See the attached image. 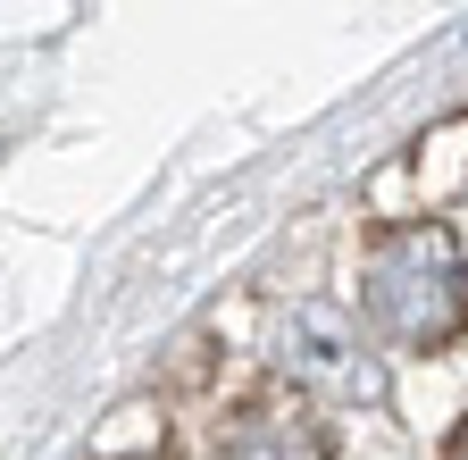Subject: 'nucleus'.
<instances>
[{"label":"nucleus","instance_id":"f257e3e1","mask_svg":"<svg viewBox=\"0 0 468 460\" xmlns=\"http://www.w3.org/2000/svg\"><path fill=\"white\" fill-rule=\"evenodd\" d=\"M360 284H368V318L393 343L435 352V343H452L468 326V260L452 251L443 226H401V235H385L368 251Z\"/></svg>","mask_w":468,"mask_h":460},{"label":"nucleus","instance_id":"f03ea898","mask_svg":"<svg viewBox=\"0 0 468 460\" xmlns=\"http://www.w3.org/2000/svg\"><path fill=\"white\" fill-rule=\"evenodd\" d=\"M276 369L318 385V393H335V401H377L385 393L377 360L360 352V326H351L335 302H292L276 318Z\"/></svg>","mask_w":468,"mask_h":460},{"label":"nucleus","instance_id":"7ed1b4c3","mask_svg":"<svg viewBox=\"0 0 468 460\" xmlns=\"http://www.w3.org/2000/svg\"><path fill=\"white\" fill-rule=\"evenodd\" d=\"M226 460H326V435L310 419H251L226 444Z\"/></svg>","mask_w":468,"mask_h":460},{"label":"nucleus","instance_id":"20e7f679","mask_svg":"<svg viewBox=\"0 0 468 460\" xmlns=\"http://www.w3.org/2000/svg\"><path fill=\"white\" fill-rule=\"evenodd\" d=\"M452 460H468V427H460V435H452Z\"/></svg>","mask_w":468,"mask_h":460}]
</instances>
